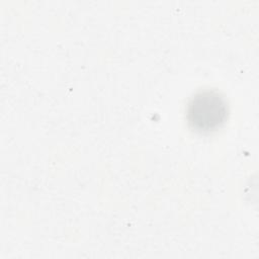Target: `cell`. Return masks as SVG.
Returning <instances> with one entry per match:
<instances>
[{"label":"cell","instance_id":"cell-1","mask_svg":"<svg viewBox=\"0 0 259 259\" xmlns=\"http://www.w3.org/2000/svg\"><path fill=\"white\" fill-rule=\"evenodd\" d=\"M229 106L225 97L215 90H203L194 94L186 106L187 123L194 132L209 134L224 125Z\"/></svg>","mask_w":259,"mask_h":259}]
</instances>
